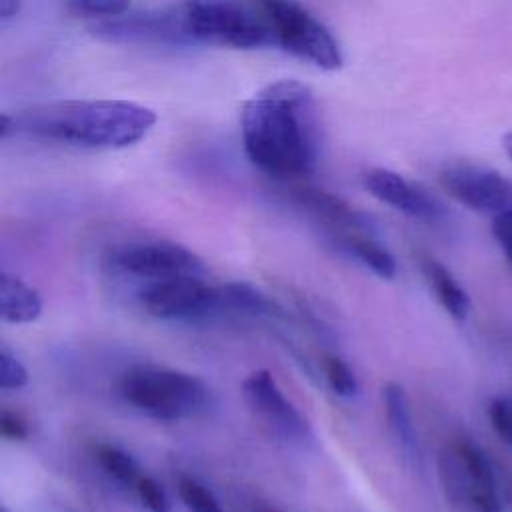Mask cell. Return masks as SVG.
<instances>
[{"mask_svg": "<svg viewBox=\"0 0 512 512\" xmlns=\"http://www.w3.org/2000/svg\"><path fill=\"white\" fill-rule=\"evenodd\" d=\"M96 460H98L100 468L110 478H114L116 482H120L124 486H136L138 480L142 478L136 460L118 446L98 444L96 446Z\"/></svg>", "mask_w": 512, "mask_h": 512, "instance_id": "17", "label": "cell"}, {"mask_svg": "<svg viewBox=\"0 0 512 512\" xmlns=\"http://www.w3.org/2000/svg\"><path fill=\"white\" fill-rule=\"evenodd\" d=\"M384 398V410H386V420L390 426V432L402 450L404 458L416 468H422V454H420V444H418V434L414 428L412 412H410V402L404 392V388L396 382H388L382 390Z\"/></svg>", "mask_w": 512, "mask_h": 512, "instance_id": "12", "label": "cell"}, {"mask_svg": "<svg viewBox=\"0 0 512 512\" xmlns=\"http://www.w3.org/2000/svg\"><path fill=\"white\" fill-rule=\"evenodd\" d=\"M156 114L128 100H52L2 114L0 134L88 150H120L140 142Z\"/></svg>", "mask_w": 512, "mask_h": 512, "instance_id": "2", "label": "cell"}, {"mask_svg": "<svg viewBox=\"0 0 512 512\" xmlns=\"http://www.w3.org/2000/svg\"><path fill=\"white\" fill-rule=\"evenodd\" d=\"M176 6L190 44L234 50L276 48L260 0H182Z\"/></svg>", "mask_w": 512, "mask_h": 512, "instance_id": "3", "label": "cell"}, {"mask_svg": "<svg viewBox=\"0 0 512 512\" xmlns=\"http://www.w3.org/2000/svg\"><path fill=\"white\" fill-rule=\"evenodd\" d=\"M22 8V0H0V20L2 24H6L8 20H12Z\"/></svg>", "mask_w": 512, "mask_h": 512, "instance_id": "28", "label": "cell"}, {"mask_svg": "<svg viewBox=\"0 0 512 512\" xmlns=\"http://www.w3.org/2000/svg\"><path fill=\"white\" fill-rule=\"evenodd\" d=\"M324 364V374H326V380L330 384V388L342 396V398H352L358 394V378L354 376L352 368L338 356H324L322 360Z\"/></svg>", "mask_w": 512, "mask_h": 512, "instance_id": "20", "label": "cell"}, {"mask_svg": "<svg viewBox=\"0 0 512 512\" xmlns=\"http://www.w3.org/2000/svg\"><path fill=\"white\" fill-rule=\"evenodd\" d=\"M366 190L380 202L392 206L394 210L422 220L440 222L446 218V206L424 186L404 178L402 174L388 168H372L364 174Z\"/></svg>", "mask_w": 512, "mask_h": 512, "instance_id": "11", "label": "cell"}, {"mask_svg": "<svg viewBox=\"0 0 512 512\" xmlns=\"http://www.w3.org/2000/svg\"><path fill=\"white\" fill-rule=\"evenodd\" d=\"M488 418L498 438L512 448V402L508 398H494L488 406Z\"/></svg>", "mask_w": 512, "mask_h": 512, "instance_id": "23", "label": "cell"}, {"mask_svg": "<svg viewBox=\"0 0 512 512\" xmlns=\"http://www.w3.org/2000/svg\"><path fill=\"white\" fill-rule=\"evenodd\" d=\"M136 492L142 500V504L150 510V512H172V504L168 494L164 492V488L150 476H142L136 484Z\"/></svg>", "mask_w": 512, "mask_h": 512, "instance_id": "24", "label": "cell"}, {"mask_svg": "<svg viewBox=\"0 0 512 512\" xmlns=\"http://www.w3.org/2000/svg\"><path fill=\"white\" fill-rule=\"evenodd\" d=\"M492 236L512 268V210L500 212L492 218Z\"/></svg>", "mask_w": 512, "mask_h": 512, "instance_id": "25", "label": "cell"}, {"mask_svg": "<svg viewBox=\"0 0 512 512\" xmlns=\"http://www.w3.org/2000/svg\"><path fill=\"white\" fill-rule=\"evenodd\" d=\"M242 394L248 406L282 438L304 442L310 438V426L298 408L282 394L272 372L256 370L242 382Z\"/></svg>", "mask_w": 512, "mask_h": 512, "instance_id": "9", "label": "cell"}, {"mask_svg": "<svg viewBox=\"0 0 512 512\" xmlns=\"http://www.w3.org/2000/svg\"><path fill=\"white\" fill-rule=\"evenodd\" d=\"M26 366L10 354L6 348L0 350V388L2 390H20L28 384Z\"/></svg>", "mask_w": 512, "mask_h": 512, "instance_id": "22", "label": "cell"}, {"mask_svg": "<svg viewBox=\"0 0 512 512\" xmlns=\"http://www.w3.org/2000/svg\"><path fill=\"white\" fill-rule=\"evenodd\" d=\"M504 148H506L508 156L512 158V132H508V134L504 136Z\"/></svg>", "mask_w": 512, "mask_h": 512, "instance_id": "29", "label": "cell"}, {"mask_svg": "<svg viewBox=\"0 0 512 512\" xmlns=\"http://www.w3.org/2000/svg\"><path fill=\"white\" fill-rule=\"evenodd\" d=\"M442 188L460 204L482 214L512 210V180L494 168L454 164L440 174Z\"/></svg>", "mask_w": 512, "mask_h": 512, "instance_id": "7", "label": "cell"}, {"mask_svg": "<svg viewBox=\"0 0 512 512\" xmlns=\"http://www.w3.org/2000/svg\"><path fill=\"white\" fill-rule=\"evenodd\" d=\"M240 134L252 166L274 178L314 172L322 154V120L314 92L292 78L272 82L242 108Z\"/></svg>", "mask_w": 512, "mask_h": 512, "instance_id": "1", "label": "cell"}, {"mask_svg": "<svg viewBox=\"0 0 512 512\" xmlns=\"http://www.w3.org/2000/svg\"><path fill=\"white\" fill-rule=\"evenodd\" d=\"M348 246L354 252V256L366 268H370L378 278L392 280L396 276L394 256L386 248H382L378 242H374L370 238H350Z\"/></svg>", "mask_w": 512, "mask_h": 512, "instance_id": "18", "label": "cell"}, {"mask_svg": "<svg viewBox=\"0 0 512 512\" xmlns=\"http://www.w3.org/2000/svg\"><path fill=\"white\" fill-rule=\"evenodd\" d=\"M272 26L276 48L320 70H338L344 62L334 34L298 0H260Z\"/></svg>", "mask_w": 512, "mask_h": 512, "instance_id": "5", "label": "cell"}, {"mask_svg": "<svg viewBox=\"0 0 512 512\" xmlns=\"http://www.w3.org/2000/svg\"><path fill=\"white\" fill-rule=\"evenodd\" d=\"M0 432L8 440H26L30 434L26 420L10 410H2L0 414Z\"/></svg>", "mask_w": 512, "mask_h": 512, "instance_id": "26", "label": "cell"}, {"mask_svg": "<svg viewBox=\"0 0 512 512\" xmlns=\"http://www.w3.org/2000/svg\"><path fill=\"white\" fill-rule=\"evenodd\" d=\"M140 306L160 320H188L218 310V288L200 276H172L150 280L138 292Z\"/></svg>", "mask_w": 512, "mask_h": 512, "instance_id": "6", "label": "cell"}, {"mask_svg": "<svg viewBox=\"0 0 512 512\" xmlns=\"http://www.w3.org/2000/svg\"><path fill=\"white\" fill-rule=\"evenodd\" d=\"M178 494L190 512H224L216 496L192 476L178 480Z\"/></svg>", "mask_w": 512, "mask_h": 512, "instance_id": "19", "label": "cell"}, {"mask_svg": "<svg viewBox=\"0 0 512 512\" xmlns=\"http://www.w3.org/2000/svg\"><path fill=\"white\" fill-rule=\"evenodd\" d=\"M42 296L22 278L0 274V316L10 324H30L42 314Z\"/></svg>", "mask_w": 512, "mask_h": 512, "instance_id": "13", "label": "cell"}, {"mask_svg": "<svg viewBox=\"0 0 512 512\" xmlns=\"http://www.w3.org/2000/svg\"><path fill=\"white\" fill-rule=\"evenodd\" d=\"M438 470L446 500L458 510L472 512V480L456 442L444 448Z\"/></svg>", "mask_w": 512, "mask_h": 512, "instance_id": "14", "label": "cell"}, {"mask_svg": "<svg viewBox=\"0 0 512 512\" xmlns=\"http://www.w3.org/2000/svg\"><path fill=\"white\" fill-rule=\"evenodd\" d=\"M422 270L436 300L448 312V316H452L454 320H464L470 312V298L460 282L452 276V272L434 258H424Z\"/></svg>", "mask_w": 512, "mask_h": 512, "instance_id": "15", "label": "cell"}, {"mask_svg": "<svg viewBox=\"0 0 512 512\" xmlns=\"http://www.w3.org/2000/svg\"><path fill=\"white\" fill-rule=\"evenodd\" d=\"M116 264L134 276L162 280L172 276H200L204 262L192 250L172 242L130 244L116 254Z\"/></svg>", "mask_w": 512, "mask_h": 512, "instance_id": "10", "label": "cell"}, {"mask_svg": "<svg viewBox=\"0 0 512 512\" xmlns=\"http://www.w3.org/2000/svg\"><path fill=\"white\" fill-rule=\"evenodd\" d=\"M494 464H496V480H498V492H500L504 512H512V468L500 460H494Z\"/></svg>", "mask_w": 512, "mask_h": 512, "instance_id": "27", "label": "cell"}, {"mask_svg": "<svg viewBox=\"0 0 512 512\" xmlns=\"http://www.w3.org/2000/svg\"><path fill=\"white\" fill-rule=\"evenodd\" d=\"M0 512H6V508H2V510H0Z\"/></svg>", "mask_w": 512, "mask_h": 512, "instance_id": "31", "label": "cell"}, {"mask_svg": "<svg viewBox=\"0 0 512 512\" xmlns=\"http://www.w3.org/2000/svg\"><path fill=\"white\" fill-rule=\"evenodd\" d=\"M222 308L250 316L276 314V302L246 282H228L218 286V310Z\"/></svg>", "mask_w": 512, "mask_h": 512, "instance_id": "16", "label": "cell"}, {"mask_svg": "<svg viewBox=\"0 0 512 512\" xmlns=\"http://www.w3.org/2000/svg\"><path fill=\"white\" fill-rule=\"evenodd\" d=\"M120 392L140 412L166 422L202 416L212 406V392L202 378L162 366L128 370Z\"/></svg>", "mask_w": 512, "mask_h": 512, "instance_id": "4", "label": "cell"}, {"mask_svg": "<svg viewBox=\"0 0 512 512\" xmlns=\"http://www.w3.org/2000/svg\"><path fill=\"white\" fill-rule=\"evenodd\" d=\"M258 512H278V510H274V508H260Z\"/></svg>", "mask_w": 512, "mask_h": 512, "instance_id": "30", "label": "cell"}, {"mask_svg": "<svg viewBox=\"0 0 512 512\" xmlns=\"http://www.w3.org/2000/svg\"><path fill=\"white\" fill-rule=\"evenodd\" d=\"M68 6L72 12L96 22L126 14L130 0H68Z\"/></svg>", "mask_w": 512, "mask_h": 512, "instance_id": "21", "label": "cell"}, {"mask_svg": "<svg viewBox=\"0 0 512 512\" xmlns=\"http://www.w3.org/2000/svg\"><path fill=\"white\" fill-rule=\"evenodd\" d=\"M90 32L108 42H138V44H190L178 6L152 12H126L116 18L96 20Z\"/></svg>", "mask_w": 512, "mask_h": 512, "instance_id": "8", "label": "cell"}]
</instances>
